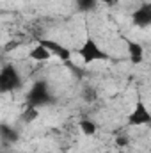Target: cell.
<instances>
[{
  "mask_svg": "<svg viewBox=\"0 0 151 153\" xmlns=\"http://www.w3.org/2000/svg\"><path fill=\"white\" fill-rule=\"evenodd\" d=\"M25 59H27V61H32L34 64H44V62L52 61L53 55H52V52H50L41 41H38V43L27 52V57H25Z\"/></svg>",
  "mask_w": 151,
  "mask_h": 153,
  "instance_id": "3",
  "label": "cell"
},
{
  "mask_svg": "<svg viewBox=\"0 0 151 153\" xmlns=\"http://www.w3.org/2000/svg\"><path fill=\"white\" fill-rule=\"evenodd\" d=\"M76 128H78L80 134H84L85 137H96V135H98V123H96L93 117H89V116L80 117L78 123H76Z\"/></svg>",
  "mask_w": 151,
  "mask_h": 153,
  "instance_id": "5",
  "label": "cell"
},
{
  "mask_svg": "<svg viewBox=\"0 0 151 153\" xmlns=\"http://www.w3.org/2000/svg\"><path fill=\"white\" fill-rule=\"evenodd\" d=\"M126 55H128L132 64H141L144 61V46H142V43H139L135 39H128L126 41Z\"/></svg>",
  "mask_w": 151,
  "mask_h": 153,
  "instance_id": "4",
  "label": "cell"
},
{
  "mask_svg": "<svg viewBox=\"0 0 151 153\" xmlns=\"http://www.w3.org/2000/svg\"><path fill=\"white\" fill-rule=\"evenodd\" d=\"M128 125H132V126H146V125H151V112L142 102H137L135 109L128 114Z\"/></svg>",
  "mask_w": 151,
  "mask_h": 153,
  "instance_id": "2",
  "label": "cell"
},
{
  "mask_svg": "<svg viewBox=\"0 0 151 153\" xmlns=\"http://www.w3.org/2000/svg\"><path fill=\"white\" fill-rule=\"evenodd\" d=\"M78 53H80V57H82V61L85 64H91V62H96V61H107L109 59V55L94 43V39H91V38H87L85 43L78 48Z\"/></svg>",
  "mask_w": 151,
  "mask_h": 153,
  "instance_id": "1",
  "label": "cell"
},
{
  "mask_svg": "<svg viewBox=\"0 0 151 153\" xmlns=\"http://www.w3.org/2000/svg\"><path fill=\"white\" fill-rule=\"evenodd\" d=\"M105 153H114V152H105Z\"/></svg>",
  "mask_w": 151,
  "mask_h": 153,
  "instance_id": "7",
  "label": "cell"
},
{
  "mask_svg": "<svg viewBox=\"0 0 151 153\" xmlns=\"http://www.w3.org/2000/svg\"><path fill=\"white\" fill-rule=\"evenodd\" d=\"M20 141V132L14 126H9L7 123H2V144L4 148L14 146Z\"/></svg>",
  "mask_w": 151,
  "mask_h": 153,
  "instance_id": "6",
  "label": "cell"
}]
</instances>
